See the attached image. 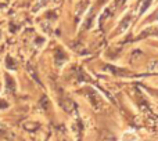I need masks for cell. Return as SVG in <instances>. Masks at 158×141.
Listing matches in <instances>:
<instances>
[{
	"mask_svg": "<svg viewBox=\"0 0 158 141\" xmlns=\"http://www.w3.org/2000/svg\"><path fill=\"white\" fill-rule=\"evenodd\" d=\"M108 69L111 70L112 73L118 75V76H128V75H131V72H129V70H126V69H119V68H114V66H111V65L108 66Z\"/></svg>",
	"mask_w": 158,
	"mask_h": 141,
	"instance_id": "cell-2",
	"label": "cell"
},
{
	"mask_svg": "<svg viewBox=\"0 0 158 141\" xmlns=\"http://www.w3.org/2000/svg\"><path fill=\"white\" fill-rule=\"evenodd\" d=\"M158 18V11H157V13L156 14H154V15L153 17H151V19H157Z\"/></svg>",
	"mask_w": 158,
	"mask_h": 141,
	"instance_id": "cell-5",
	"label": "cell"
},
{
	"mask_svg": "<svg viewBox=\"0 0 158 141\" xmlns=\"http://www.w3.org/2000/svg\"><path fill=\"white\" fill-rule=\"evenodd\" d=\"M89 97L92 98V103H93V105H96V107H100V100H98V95L96 94L94 91H92V90H89Z\"/></svg>",
	"mask_w": 158,
	"mask_h": 141,
	"instance_id": "cell-3",
	"label": "cell"
},
{
	"mask_svg": "<svg viewBox=\"0 0 158 141\" xmlns=\"http://www.w3.org/2000/svg\"><path fill=\"white\" fill-rule=\"evenodd\" d=\"M131 19H132V15H128V17H125V18L121 21V24H119V26L117 28V35H121V33H123L126 29L129 28V25H131Z\"/></svg>",
	"mask_w": 158,
	"mask_h": 141,
	"instance_id": "cell-1",
	"label": "cell"
},
{
	"mask_svg": "<svg viewBox=\"0 0 158 141\" xmlns=\"http://www.w3.org/2000/svg\"><path fill=\"white\" fill-rule=\"evenodd\" d=\"M151 2H153V0H144V2H143V4H142V7H140V10H139V13L140 14L146 13V10L148 8V6L151 4Z\"/></svg>",
	"mask_w": 158,
	"mask_h": 141,
	"instance_id": "cell-4",
	"label": "cell"
}]
</instances>
